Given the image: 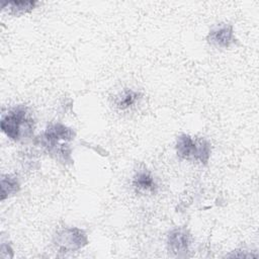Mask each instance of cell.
<instances>
[{
    "label": "cell",
    "mask_w": 259,
    "mask_h": 259,
    "mask_svg": "<svg viewBox=\"0 0 259 259\" xmlns=\"http://www.w3.org/2000/svg\"><path fill=\"white\" fill-rule=\"evenodd\" d=\"M75 138V132L63 123L50 124L39 137V143L47 152L62 163L72 162L71 148L68 144Z\"/></svg>",
    "instance_id": "1"
},
{
    "label": "cell",
    "mask_w": 259,
    "mask_h": 259,
    "mask_svg": "<svg viewBox=\"0 0 259 259\" xmlns=\"http://www.w3.org/2000/svg\"><path fill=\"white\" fill-rule=\"evenodd\" d=\"M0 127L2 133L10 140L18 142L31 137L34 121L26 106L17 105L2 114Z\"/></svg>",
    "instance_id": "2"
},
{
    "label": "cell",
    "mask_w": 259,
    "mask_h": 259,
    "mask_svg": "<svg viewBox=\"0 0 259 259\" xmlns=\"http://www.w3.org/2000/svg\"><path fill=\"white\" fill-rule=\"evenodd\" d=\"M175 149L179 158L200 164H207L211 153L210 145L206 140L202 138L194 139L186 134L177 138Z\"/></svg>",
    "instance_id": "3"
},
{
    "label": "cell",
    "mask_w": 259,
    "mask_h": 259,
    "mask_svg": "<svg viewBox=\"0 0 259 259\" xmlns=\"http://www.w3.org/2000/svg\"><path fill=\"white\" fill-rule=\"evenodd\" d=\"M88 237L84 230L77 227L64 228L57 232L54 244L62 252H73L84 248L88 244Z\"/></svg>",
    "instance_id": "4"
},
{
    "label": "cell",
    "mask_w": 259,
    "mask_h": 259,
    "mask_svg": "<svg viewBox=\"0 0 259 259\" xmlns=\"http://www.w3.org/2000/svg\"><path fill=\"white\" fill-rule=\"evenodd\" d=\"M206 39L211 46L228 49L236 42L234 27L228 23L218 24L209 30Z\"/></svg>",
    "instance_id": "5"
},
{
    "label": "cell",
    "mask_w": 259,
    "mask_h": 259,
    "mask_svg": "<svg viewBox=\"0 0 259 259\" xmlns=\"http://www.w3.org/2000/svg\"><path fill=\"white\" fill-rule=\"evenodd\" d=\"M168 250L174 255L185 256L190 246V234L185 228H176L167 236Z\"/></svg>",
    "instance_id": "6"
},
{
    "label": "cell",
    "mask_w": 259,
    "mask_h": 259,
    "mask_svg": "<svg viewBox=\"0 0 259 259\" xmlns=\"http://www.w3.org/2000/svg\"><path fill=\"white\" fill-rule=\"evenodd\" d=\"M133 186L142 193H154L158 187L152 172L145 168L136 171L133 177Z\"/></svg>",
    "instance_id": "7"
},
{
    "label": "cell",
    "mask_w": 259,
    "mask_h": 259,
    "mask_svg": "<svg viewBox=\"0 0 259 259\" xmlns=\"http://www.w3.org/2000/svg\"><path fill=\"white\" fill-rule=\"evenodd\" d=\"M141 93L132 89H125L115 99V106L119 110H126L135 106L141 99Z\"/></svg>",
    "instance_id": "8"
},
{
    "label": "cell",
    "mask_w": 259,
    "mask_h": 259,
    "mask_svg": "<svg viewBox=\"0 0 259 259\" xmlns=\"http://www.w3.org/2000/svg\"><path fill=\"white\" fill-rule=\"evenodd\" d=\"M36 4L37 2L35 1H3L1 6L11 14L22 15L30 12L33 8H35Z\"/></svg>",
    "instance_id": "9"
},
{
    "label": "cell",
    "mask_w": 259,
    "mask_h": 259,
    "mask_svg": "<svg viewBox=\"0 0 259 259\" xmlns=\"http://www.w3.org/2000/svg\"><path fill=\"white\" fill-rule=\"evenodd\" d=\"M20 189L18 179L10 174L2 175L1 178V200L16 194Z\"/></svg>",
    "instance_id": "10"
}]
</instances>
